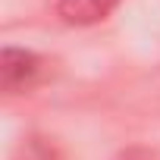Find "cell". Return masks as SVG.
Returning <instances> with one entry per match:
<instances>
[{"label":"cell","mask_w":160,"mask_h":160,"mask_svg":"<svg viewBox=\"0 0 160 160\" xmlns=\"http://www.w3.org/2000/svg\"><path fill=\"white\" fill-rule=\"evenodd\" d=\"M44 75V60L25 47H3L0 50V88L3 94H22L35 88Z\"/></svg>","instance_id":"cell-1"},{"label":"cell","mask_w":160,"mask_h":160,"mask_svg":"<svg viewBox=\"0 0 160 160\" xmlns=\"http://www.w3.org/2000/svg\"><path fill=\"white\" fill-rule=\"evenodd\" d=\"M119 7V0H57V13L66 25H98L104 22L113 10Z\"/></svg>","instance_id":"cell-2"},{"label":"cell","mask_w":160,"mask_h":160,"mask_svg":"<svg viewBox=\"0 0 160 160\" xmlns=\"http://www.w3.org/2000/svg\"><path fill=\"white\" fill-rule=\"evenodd\" d=\"M16 160H66V157L50 138H22Z\"/></svg>","instance_id":"cell-3"}]
</instances>
